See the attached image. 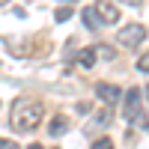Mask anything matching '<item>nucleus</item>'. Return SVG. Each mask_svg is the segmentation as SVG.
<instances>
[{
    "label": "nucleus",
    "instance_id": "1a4fd4ad",
    "mask_svg": "<svg viewBox=\"0 0 149 149\" xmlns=\"http://www.w3.org/2000/svg\"><path fill=\"white\" fill-rule=\"evenodd\" d=\"M95 54L102 60H113V48H110V45H95Z\"/></svg>",
    "mask_w": 149,
    "mask_h": 149
},
{
    "label": "nucleus",
    "instance_id": "aec40b11",
    "mask_svg": "<svg viewBox=\"0 0 149 149\" xmlns=\"http://www.w3.org/2000/svg\"><path fill=\"white\" fill-rule=\"evenodd\" d=\"M72 3H74V0H72Z\"/></svg>",
    "mask_w": 149,
    "mask_h": 149
},
{
    "label": "nucleus",
    "instance_id": "20e7f679",
    "mask_svg": "<svg viewBox=\"0 0 149 149\" xmlns=\"http://www.w3.org/2000/svg\"><path fill=\"white\" fill-rule=\"evenodd\" d=\"M140 95H143V93L137 90V86L125 93V104H122V116H125V119H134V116H137V110H140Z\"/></svg>",
    "mask_w": 149,
    "mask_h": 149
},
{
    "label": "nucleus",
    "instance_id": "39448f33",
    "mask_svg": "<svg viewBox=\"0 0 149 149\" xmlns=\"http://www.w3.org/2000/svg\"><path fill=\"white\" fill-rule=\"evenodd\" d=\"M95 95L110 107V104L119 102V86H113V84H95Z\"/></svg>",
    "mask_w": 149,
    "mask_h": 149
},
{
    "label": "nucleus",
    "instance_id": "a211bd4d",
    "mask_svg": "<svg viewBox=\"0 0 149 149\" xmlns=\"http://www.w3.org/2000/svg\"><path fill=\"white\" fill-rule=\"evenodd\" d=\"M146 98H149V86H146Z\"/></svg>",
    "mask_w": 149,
    "mask_h": 149
},
{
    "label": "nucleus",
    "instance_id": "423d86ee",
    "mask_svg": "<svg viewBox=\"0 0 149 149\" xmlns=\"http://www.w3.org/2000/svg\"><path fill=\"white\" fill-rule=\"evenodd\" d=\"M66 128H69V119L66 116H54L51 122H48V134H51V137H63Z\"/></svg>",
    "mask_w": 149,
    "mask_h": 149
},
{
    "label": "nucleus",
    "instance_id": "9b49d317",
    "mask_svg": "<svg viewBox=\"0 0 149 149\" xmlns=\"http://www.w3.org/2000/svg\"><path fill=\"white\" fill-rule=\"evenodd\" d=\"M107 122H110V107H104L102 113L95 116V125H98V128H102V125H107Z\"/></svg>",
    "mask_w": 149,
    "mask_h": 149
},
{
    "label": "nucleus",
    "instance_id": "7ed1b4c3",
    "mask_svg": "<svg viewBox=\"0 0 149 149\" xmlns=\"http://www.w3.org/2000/svg\"><path fill=\"white\" fill-rule=\"evenodd\" d=\"M95 15H98V21L102 24H116L119 21V9L110 3V0H95Z\"/></svg>",
    "mask_w": 149,
    "mask_h": 149
},
{
    "label": "nucleus",
    "instance_id": "6e6552de",
    "mask_svg": "<svg viewBox=\"0 0 149 149\" xmlns=\"http://www.w3.org/2000/svg\"><path fill=\"white\" fill-rule=\"evenodd\" d=\"M84 24H86V30H95L98 24H102V21H98V15H95V9H93V6H86V9H84Z\"/></svg>",
    "mask_w": 149,
    "mask_h": 149
},
{
    "label": "nucleus",
    "instance_id": "dca6fc26",
    "mask_svg": "<svg viewBox=\"0 0 149 149\" xmlns=\"http://www.w3.org/2000/svg\"><path fill=\"white\" fill-rule=\"evenodd\" d=\"M122 3H128V6H143V0H122Z\"/></svg>",
    "mask_w": 149,
    "mask_h": 149
},
{
    "label": "nucleus",
    "instance_id": "f3484780",
    "mask_svg": "<svg viewBox=\"0 0 149 149\" xmlns=\"http://www.w3.org/2000/svg\"><path fill=\"white\" fill-rule=\"evenodd\" d=\"M27 149H45V146H42V143H30Z\"/></svg>",
    "mask_w": 149,
    "mask_h": 149
},
{
    "label": "nucleus",
    "instance_id": "9d476101",
    "mask_svg": "<svg viewBox=\"0 0 149 149\" xmlns=\"http://www.w3.org/2000/svg\"><path fill=\"white\" fill-rule=\"evenodd\" d=\"M54 18H57L60 24H63V21H69V18H72V6H60V9L54 12Z\"/></svg>",
    "mask_w": 149,
    "mask_h": 149
},
{
    "label": "nucleus",
    "instance_id": "0eeeda50",
    "mask_svg": "<svg viewBox=\"0 0 149 149\" xmlns=\"http://www.w3.org/2000/svg\"><path fill=\"white\" fill-rule=\"evenodd\" d=\"M95 57H98L95 48H84V51L78 54V63H81L84 69H93V66H95Z\"/></svg>",
    "mask_w": 149,
    "mask_h": 149
},
{
    "label": "nucleus",
    "instance_id": "f8f14e48",
    "mask_svg": "<svg viewBox=\"0 0 149 149\" xmlns=\"http://www.w3.org/2000/svg\"><path fill=\"white\" fill-rule=\"evenodd\" d=\"M93 149H113V140H110V137H98L93 143Z\"/></svg>",
    "mask_w": 149,
    "mask_h": 149
},
{
    "label": "nucleus",
    "instance_id": "6ab92c4d",
    "mask_svg": "<svg viewBox=\"0 0 149 149\" xmlns=\"http://www.w3.org/2000/svg\"><path fill=\"white\" fill-rule=\"evenodd\" d=\"M0 3H6V0H0Z\"/></svg>",
    "mask_w": 149,
    "mask_h": 149
},
{
    "label": "nucleus",
    "instance_id": "f03ea898",
    "mask_svg": "<svg viewBox=\"0 0 149 149\" xmlns=\"http://www.w3.org/2000/svg\"><path fill=\"white\" fill-rule=\"evenodd\" d=\"M146 27L143 24H125L119 33H116V39H119V45H125V48H137L143 39H146Z\"/></svg>",
    "mask_w": 149,
    "mask_h": 149
},
{
    "label": "nucleus",
    "instance_id": "f257e3e1",
    "mask_svg": "<svg viewBox=\"0 0 149 149\" xmlns=\"http://www.w3.org/2000/svg\"><path fill=\"white\" fill-rule=\"evenodd\" d=\"M42 104L33 102V98H18L15 104H12V113H9V122L12 128H15L18 134H27V131H36L42 122Z\"/></svg>",
    "mask_w": 149,
    "mask_h": 149
},
{
    "label": "nucleus",
    "instance_id": "ddd939ff",
    "mask_svg": "<svg viewBox=\"0 0 149 149\" xmlns=\"http://www.w3.org/2000/svg\"><path fill=\"white\" fill-rule=\"evenodd\" d=\"M131 122H134V125H137V128H149V119H146L143 113H137V116H134Z\"/></svg>",
    "mask_w": 149,
    "mask_h": 149
},
{
    "label": "nucleus",
    "instance_id": "2eb2a0df",
    "mask_svg": "<svg viewBox=\"0 0 149 149\" xmlns=\"http://www.w3.org/2000/svg\"><path fill=\"white\" fill-rule=\"evenodd\" d=\"M0 149H18L15 140H6V137H0Z\"/></svg>",
    "mask_w": 149,
    "mask_h": 149
},
{
    "label": "nucleus",
    "instance_id": "4468645a",
    "mask_svg": "<svg viewBox=\"0 0 149 149\" xmlns=\"http://www.w3.org/2000/svg\"><path fill=\"white\" fill-rule=\"evenodd\" d=\"M137 69H140V72H149V51H146V54L137 60Z\"/></svg>",
    "mask_w": 149,
    "mask_h": 149
}]
</instances>
